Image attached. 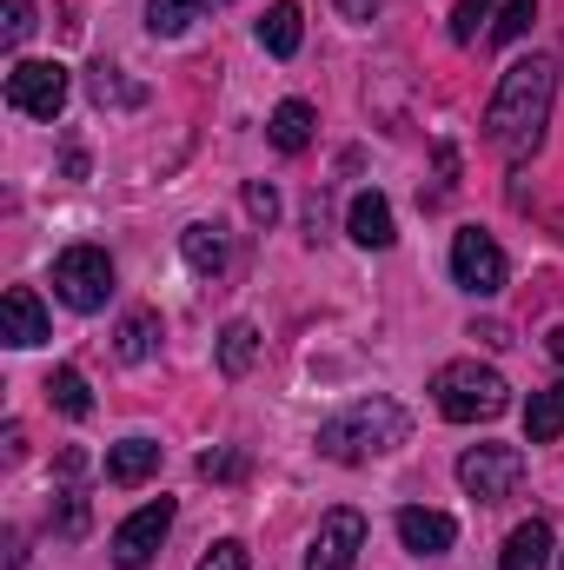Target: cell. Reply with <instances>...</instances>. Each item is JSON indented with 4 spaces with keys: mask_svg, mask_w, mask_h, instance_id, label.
Segmentation results:
<instances>
[{
    "mask_svg": "<svg viewBox=\"0 0 564 570\" xmlns=\"http://www.w3.org/2000/svg\"><path fill=\"white\" fill-rule=\"evenodd\" d=\"M173 518H179V511H173V498H153V504H140V511L114 531V544H107V551H114V564H120V570H146L153 558H159V544H166Z\"/></svg>",
    "mask_w": 564,
    "mask_h": 570,
    "instance_id": "obj_8",
    "label": "cell"
},
{
    "mask_svg": "<svg viewBox=\"0 0 564 570\" xmlns=\"http://www.w3.org/2000/svg\"><path fill=\"white\" fill-rule=\"evenodd\" d=\"M193 570H253V558H246V544H240V538H220V544H213Z\"/></svg>",
    "mask_w": 564,
    "mask_h": 570,
    "instance_id": "obj_29",
    "label": "cell"
},
{
    "mask_svg": "<svg viewBox=\"0 0 564 570\" xmlns=\"http://www.w3.org/2000/svg\"><path fill=\"white\" fill-rule=\"evenodd\" d=\"M359 551H366V518L352 504L325 511L312 544H305V570H359Z\"/></svg>",
    "mask_w": 564,
    "mask_h": 570,
    "instance_id": "obj_9",
    "label": "cell"
},
{
    "mask_svg": "<svg viewBox=\"0 0 564 570\" xmlns=\"http://www.w3.org/2000/svg\"><path fill=\"white\" fill-rule=\"evenodd\" d=\"M33 33V0H7V47H20Z\"/></svg>",
    "mask_w": 564,
    "mask_h": 570,
    "instance_id": "obj_30",
    "label": "cell"
},
{
    "mask_svg": "<svg viewBox=\"0 0 564 570\" xmlns=\"http://www.w3.org/2000/svg\"><path fill=\"white\" fill-rule=\"evenodd\" d=\"M406 438H412V419H406L399 399H359V405H346V412H332L319 425V458H332V464H372V458L399 451Z\"/></svg>",
    "mask_w": 564,
    "mask_h": 570,
    "instance_id": "obj_2",
    "label": "cell"
},
{
    "mask_svg": "<svg viewBox=\"0 0 564 570\" xmlns=\"http://www.w3.org/2000/svg\"><path fill=\"white\" fill-rule=\"evenodd\" d=\"M114 352H120V365H146L159 352V318L153 312H127L120 332H114Z\"/></svg>",
    "mask_w": 564,
    "mask_h": 570,
    "instance_id": "obj_19",
    "label": "cell"
},
{
    "mask_svg": "<svg viewBox=\"0 0 564 570\" xmlns=\"http://www.w3.org/2000/svg\"><path fill=\"white\" fill-rule=\"evenodd\" d=\"M346 233L366 246V253H386L399 233H392V206H386V193H359L352 199V213H346Z\"/></svg>",
    "mask_w": 564,
    "mask_h": 570,
    "instance_id": "obj_12",
    "label": "cell"
},
{
    "mask_svg": "<svg viewBox=\"0 0 564 570\" xmlns=\"http://www.w3.org/2000/svg\"><path fill=\"white\" fill-rule=\"evenodd\" d=\"M7 107L27 120H60L67 107V67L60 60H13L7 67Z\"/></svg>",
    "mask_w": 564,
    "mask_h": 570,
    "instance_id": "obj_5",
    "label": "cell"
},
{
    "mask_svg": "<svg viewBox=\"0 0 564 570\" xmlns=\"http://www.w3.org/2000/svg\"><path fill=\"white\" fill-rule=\"evenodd\" d=\"M399 544H406L412 558H445V551L458 544V524H451L445 511H425V504H406V511H399Z\"/></svg>",
    "mask_w": 564,
    "mask_h": 570,
    "instance_id": "obj_11",
    "label": "cell"
},
{
    "mask_svg": "<svg viewBox=\"0 0 564 570\" xmlns=\"http://www.w3.org/2000/svg\"><path fill=\"white\" fill-rule=\"evenodd\" d=\"M312 127H319V114H312L305 100H280L273 120H266V134H273L280 153H305V146H312Z\"/></svg>",
    "mask_w": 564,
    "mask_h": 570,
    "instance_id": "obj_16",
    "label": "cell"
},
{
    "mask_svg": "<svg viewBox=\"0 0 564 570\" xmlns=\"http://www.w3.org/2000/svg\"><path fill=\"white\" fill-rule=\"evenodd\" d=\"M253 358H260V325H253V318H233V325L220 332V372H226V379H246Z\"/></svg>",
    "mask_w": 564,
    "mask_h": 570,
    "instance_id": "obj_18",
    "label": "cell"
},
{
    "mask_svg": "<svg viewBox=\"0 0 564 570\" xmlns=\"http://www.w3.org/2000/svg\"><path fill=\"white\" fill-rule=\"evenodd\" d=\"M246 213H253L260 226H273V219H280V186H273V179H246Z\"/></svg>",
    "mask_w": 564,
    "mask_h": 570,
    "instance_id": "obj_27",
    "label": "cell"
},
{
    "mask_svg": "<svg viewBox=\"0 0 564 570\" xmlns=\"http://www.w3.org/2000/svg\"><path fill=\"white\" fill-rule=\"evenodd\" d=\"M179 253H186L193 273H220V266H226V233H220L213 219H193V226L179 233Z\"/></svg>",
    "mask_w": 564,
    "mask_h": 570,
    "instance_id": "obj_17",
    "label": "cell"
},
{
    "mask_svg": "<svg viewBox=\"0 0 564 570\" xmlns=\"http://www.w3.org/2000/svg\"><path fill=\"white\" fill-rule=\"evenodd\" d=\"M0 338H7L13 352H33V345H47V338H54L47 305L33 298V285H7V298H0Z\"/></svg>",
    "mask_w": 564,
    "mask_h": 570,
    "instance_id": "obj_10",
    "label": "cell"
},
{
    "mask_svg": "<svg viewBox=\"0 0 564 570\" xmlns=\"http://www.w3.org/2000/svg\"><path fill=\"white\" fill-rule=\"evenodd\" d=\"M478 20H492V0H458V7H451V40L471 47V40H478Z\"/></svg>",
    "mask_w": 564,
    "mask_h": 570,
    "instance_id": "obj_26",
    "label": "cell"
},
{
    "mask_svg": "<svg viewBox=\"0 0 564 570\" xmlns=\"http://www.w3.org/2000/svg\"><path fill=\"white\" fill-rule=\"evenodd\" d=\"M532 20H538V0H505V7H498V20L485 27V40H492V47H512V40H525V33H532Z\"/></svg>",
    "mask_w": 564,
    "mask_h": 570,
    "instance_id": "obj_23",
    "label": "cell"
},
{
    "mask_svg": "<svg viewBox=\"0 0 564 570\" xmlns=\"http://www.w3.org/2000/svg\"><path fill=\"white\" fill-rule=\"evenodd\" d=\"M552 100H558V67L545 53L512 60L505 80H498V94H492V107H485V140L498 146L505 159L538 153L545 127H552Z\"/></svg>",
    "mask_w": 564,
    "mask_h": 570,
    "instance_id": "obj_1",
    "label": "cell"
},
{
    "mask_svg": "<svg viewBox=\"0 0 564 570\" xmlns=\"http://www.w3.org/2000/svg\"><path fill=\"white\" fill-rule=\"evenodd\" d=\"M200 478L206 484H233V478H246V458L240 451H200Z\"/></svg>",
    "mask_w": 564,
    "mask_h": 570,
    "instance_id": "obj_25",
    "label": "cell"
},
{
    "mask_svg": "<svg viewBox=\"0 0 564 570\" xmlns=\"http://www.w3.org/2000/svg\"><path fill=\"white\" fill-rule=\"evenodd\" d=\"M431 399H438V412H445L451 425H492V419L512 405V385H505L492 365H478V358H458V365H438V379H431Z\"/></svg>",
    "mask_w": 564,
    "mask_h": 570,
    "instance_id": "obj_3",
    "label": "cell"
},
{
    "mask_svg": "<svg viewBox=\"0 0 564 570\" xmlns=\"http://www.w3.org/2000/svg\"><path fill=\"white\" fill-rule=\"evenodd\" d=\"M54 298L67 312H100L114 298V259L100 246H67L54 259Z\"/></svg>",
    "mask_w": 564,
    "mask_h": 570,
    "instance_id": "obj_4",
    "label": "cell"
},
{
    "mask_svg": "<svg viewBox=\"0 0 564 570\" xmlns=\"http://www.w3.org/2000/svg\"><path fill=\"white\" fill-rule=\"evenodd\" d=\"M525 438H532V444H558L564 438V385L538 392V399L525 405Z\"/></svg>",
    "mask_w": 564,
    "mask_h": 570,
    "instance_id": "obj_20",
    "label": "cell"
},
{
    "mask_svg": "<svg viewBox=\"0 0 564 570\" xmlns=\"http://www.w3.org/2000/svg\"><path fill=\"white\" fill-rule=\"evenodd\" d=\"M206 7H213V0H146V27H153L159 40H179Z\"/></svg>",
    "mask_w": 564,
    "mask_h": 570,
    "instance_id": "obj_22",
    "label": "cell"
},
{
    "mask_svg": "<svg viewBox=\"0 0 564 570\" xmlns=\"http://www.w3.org/2000/svg\"><path fill=\"white\" fill-rule=\"evenodd\" d=\"M159 471V444L153 438H120L114 451H107V484H120V491H134Z\"/></svg>",
    "mask_w": 564,
    "mask_h": 570,
    "instance_id": "obj_13",
    "label": "cell"
},
{
    "mask_svg": "<svg viewBox=\"0 0 564 570\" xmlns=\"http://www.w3.org/2000/svg\"><path fill=\"white\" fill-rule=\"evenodd\" d=\"M339 7V20H352V27H366L372 13H379V0H332Z\"/></svg>",
    "mask_w": 564,
    "mask_h": 570,
    "instance_id": "obj_31",
    "label": "cell"
},
{
    "mask_svg": "<svg viewBox=\"0 0 564 570\" xmlns=\"http://www.w3.org/2000/svg\"><path fill=\"white\" fill-rule=\"evenodd\" d=\"M94 100H100V107H140L146 87L120 80V67H94Z\"/></svg>",
    "mask_w": 564,
    "mask_h": 570,
    "instance_id": "obj_24",
    "label": "cell"
},
{
    "mask_svg": "<svg viewBox=\"0 0 564 570\" xmlns=\"http://www.w3.org/2000/svg\"><path fill=\"white\" fill-rule=\"evenodd\" d=\"M545 352H552V358L564 365V325H552V332H545Z\"/></svg>",
    "mask_w": 564,
    "mask_h": 570,
    "instance_id": "obj_32",
    "label": "cell"
},
{
    "mask_svg": "<svg viewBox=\"0 0 564 570\" xmlns=\"http://www.w3.org/2000/svg\"><path fill=\"white\" fill-rule=\"evenodd\" d=\"M558 570H564V564H558Z\"/></svg>",
    "mask_w": 564,
    "mask_h": 570,
    "instance_id": "obj_33",
    "label": "cell"
},
{
    "mask_svg": "<svg viewBox=\"0 0 564 570\" xmlns=\"http://www.w3.org/2000/svg\"><path fill=\"white\" fill-rule=\"evenodd\" d=\"M54 524H60V538H80L87 531V498L80 491H60L54 498Z\"/></svg>",
    "mask_w": 564,
    "mask_h": 570,
    "instance_id": "obj_28",
    "label": "cell"
},
{
    "mask_svg": "<svg viewBox=\"0 0 564 570\" xmlns=\"http://www.w3.org/2000/svg\"><path fill=\"white\" fill-rule=\"evenodd\" d=\"M299 40H305V13L280 0V7H266V20H260V47L273 53V60H292L299 53Z\"/></svg>",
    "mask_w": 564,
    "mask_h": 570,
    "instance_id": "obj_15",
    "label": "cell"
},
{
    "mask_svg": "<svg viewBox=\"0 0 564 570\" xmlns=\"http://www.w3.org/2000/svg\"><path fill=\"white\" fill-rule=\"evenodd\" d=\"M498 570H552V524L545 518L518 524L505 538V551H498Z\"/></svg>",
    "mask_w": 564,
    "mask_h": 570,
    "instance_id": "obj_14",
    "label": "cell"
},
{
    "mask_svg": "<svg viewBox=\"0 0 564 570\" xmlns=\"http://www.w3.org/2000/svg\"><path fill=\"white\" fill-rule=\"evenodd\" d=\"M47 399H54V412H67V419H94V392H87V379H80L74 365H54Z\"/></svg>",
    "mask_w": 564,
    "mask_h": 570,
    "instance_id": "obj_21",
    "label": "cell"
},
{
    "mask_svg": "<svg viewBox=\"0 0 564 570\" xmlns=\"http://www.w3.org/2000/svg\"><path fill=\"white\" fill-rule=\"evenodd\" d=\"M518 478H525V451H518V444H471V451L458 458V484H465L478 504L512 498Z\"/></svg>",
    "mask_w": 564,
    "mask_h": 570,
    "instance_id": "obj_6",
    "label": "cell"
},
{
    "mask_svg": "<svg viewBox=\"0 0 564 570\" xmlns=\"http://www.w3.org/2000/svg\"><path fill=\"white\" fill-rule=\"evenodd\" d=\"M505 253H498V239L492 233H478V226H465V233H451V279L458 292H471V298H492V292H505Z\"/></svg>",
    "mask_w": 564,
    "mask_h": 570,
    "instance_id": "obj_7",
    "label": "cell"
}]
</instances>
